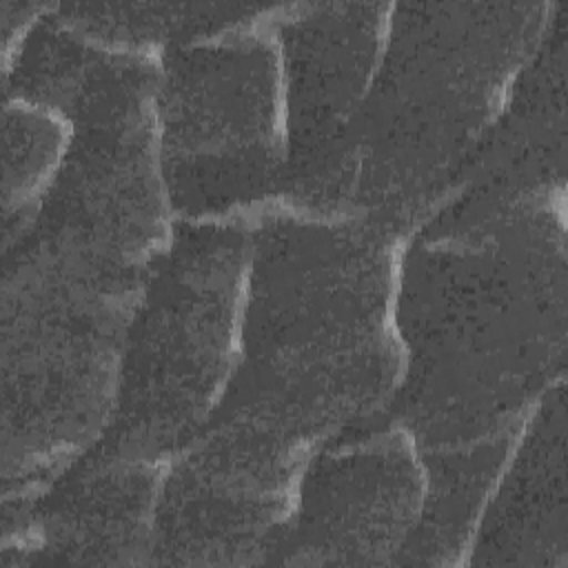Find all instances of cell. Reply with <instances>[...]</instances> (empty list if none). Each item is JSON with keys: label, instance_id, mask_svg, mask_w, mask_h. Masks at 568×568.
Returning a JSON list of instances; mask_svg holds the SVG:
<instances>
[{"label": "cell", "instance_id": "obj_1", "mask_svg": "<svg viewBox=\"0 0 568 568\" xmlns=\"http://www.w3.org/2000/svg\"><path fill=\"white\" fill-rule=\"evenodd\" d=\"M390 404L428 450L526 422L568 379V189L444 206L408 237Z\"/></svg>", "mask_w": 568, "mask_h": 568}, {"label": "cell", "instance_id": "obj_2", "mask_svg": "<svg viewBox=\"0 0 568 568\" xmlns=\"http://www.w3.org/2000/svg\"><path fill=\"white\" fill-rule=\"evenodd\" d=\"M406 244L366 217L266 215L253 229L242 362L213 419L317 450L386 415L404 377Z\"/></svg>", "mask_w": 568, "mask_h": 568}, {"label": "cell", "instance_id": "obj_3", "mask_svg": "<svg viewBox=\"0 0 568 568\" xmlns=\"http://www.w3.org/2000/svg\"><path fill=\"white\" fill-rule=\"evenodd\" d=\"M559 0L397 2L359 133V217L406 237L448 206Z\"/></svg>", "mask_w": 568, "mask_h": 568}, {"label": "cell", "instance_id": "obj_4", "mask_svg": "<svg viewBox=\"0 0 568 568\" xmlns=\"http://www.w3.org/2000/svg\"><path fill=\"white\" fill-rule=\"evenodd\" d=\"M164 55L89 36L60 16L58 2L42 16L2 73V91L64 111L71 142L24 237L138 280L169 251L178 220L158 111Z\"/></svg>", "mask_w": 568, "mask_h": 568}, {"label": "cell", "instance_id": "obj_5", "mask_svg": "<svg viewBox=\"0 0 568 568\" xmlns=\"http://www.w3.org/2000/svg\"><path fill=\"white\" fill-rule=\"evenodd\" d=\"M144 280L38 237L2 251V506H22L104 439Z\"/></svg>", "mask_w": 568, "mask_h": 568}, {"label": "cell", "instance_id": "obj_6", "mask_svg": "<svg viewBox=\"0 0 568 568\" xmlns=\"http://www.w3.org/2000/svg\"><path fill=\"white\" fill-rule=\"evenodd\" d=\"M284 2L171 47L158 111L178 224H244L275 211L288 171L286 80L277 38Z\"/></svg>", "mask_w": 568, "mask_h": 568}, {"label": "cell", "instance_id": "obj_7", "mask_svg": "<svg viewBox=\"0 0 568 568\" xmlns=\"http://www.w3.org/2000/svg\"><path fill=\"white\" fill-rule=\"evenodd\" d=\"M253 229L178 224L126 328L106 442L175 457L226 399L242 362Z\"/></svg>", "mask_w": 568, "mask_h": 568}, {"label": "cell", "instance_id": "obj_8", "mask_svg": "<svg viewBox=\"0 0 568 568\" xmlns=\"http://www.w3.org/2000/svg\"><path fill=\"white\" fill-rule=\"evenodd\" d=\"M395 4H282L277 38L286 80L288 171L273 213L359 217V133L384 62Z\"/></svg>", "mask_w": 568, "mask_h": 568}, {"label": "cell", "instance_id": "obj_9", "mask_svg": "<svg viewBox=\"0 0 568 568\" xmlns=\"http://www.w3.org/2000/svg\"><path fill=\"white\" fill-rule=\"evenodd\" d=\"M313 448L213 419L164 479L151 566H268Z\"/></svg>", "mask_w": 568, "mask_h": 568}, {"label": "cell", "instance_id": "obj_10", "mask_svg": "<svg viewBox=\"0 0 568 568\" xmlns=\"http://www.w3.org/2000/svg\"><path fill=\"white\" fill-rule=\"evenodd\" d=\"M428 488L426 453L390 413L322 444L268 566H397Z\"/></svg>", "mask_w": 568, "mask_h": 568}, {"label": "cell", "instance_id": "obj_11", "mask_svg": "<svg viewBox=\"0 0 568 568\" xmlns=\"http://www.w3.org/2000/svg\"><path fill=\"white\" fill-rule=\"evenodd\" d=\"M171 459L98 442L31 501L2 508L0 566H151Z\"/></svg>", "mask_w": 568, "mask_h": 568}, {"label": "cell", "instance_id": "obj_12", "mask_svg": "<svg viewBox=\"0 0 568 568\" xmlns=\"http://www.w3.org/2000/svg\"><path fill=\"white\" fill-rule=\"evenodd\" d=\"M568 4L559 2L513 98L459 178L450 204L493 206L568 189Z\"/></svg>", "mask_w": 568, "mask_h": 568}, {"label": "cell", "instance_id": "obj_13", "mask_svg": "<svg viewBox=\"0 0 568 568\" xmlns=\"http://www.w3.org/2000/svg\"><path fill=\"white\" fill-rule=\"evenodd\" d=\"M568 379L532 410L490 497L468 566L568 568Z\"/></svg>", "mask_w": 568, "mask_h": 568}, {"label": "cell", "instance_id": "obj_14", "mask_svg": "<svg viewBox=\"0 0 568 568\" xmlns=\"http://www.w3.org/2000/svg\"><path fill=\"white\" fill-rule=\"evenodd\" d=\"M528 419L473 444L424 450L426 501L397 566H468L484 513Z\"/></svg>", "mask_w": 568, "mask_h": 568}, {"label": "cell", "instance_id": "obj_15", "mask_svg": "<svg viewBox=\"0 0 568 568\" xmlns=\"http://www.w3.org/2000/svg\"><path fill=\"white\" fill-rule=\"evenodd\" d=\"M64 111L2 91V251L36 224L69 151Z\"/></svg>", "mask_w": 568, "mask_h": 568}, {"label": "cell", "instance_id": "obj_16", "mask_svg": "<svg viewBox=\"0 0 568 568\" xmlns=\"http://www.w3.org/2000/svg\"><path fill=\"white\" fill-rule=\"evenodd\" d=\"M53 2H18L0 0V40H2V73L20 55L36 24Z\"/></svg>", "mask_w": 568, "mask_h": 568}]
</instances>
